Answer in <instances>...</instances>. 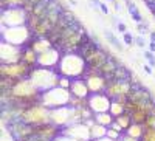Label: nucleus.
Instances as JSON below:
<instances>
[{"mask_svg":"<svg viewBox=\"0 0 155 141\" xmlns=\"http://www.w3.org/2000/svg\"><path fill=\"white\" fill-rule=\"evenodd\" d=\"M140 141H155V129H146Z\"/></svg>","mask_w":155,"mask_h":141,"instance_id":"nucleus-33","label":"nucleus"},{"mask_svg":"<svg viewBox=\"0 0 155 141\" xmlns=\"http://www.w3.org/2000/svg\"><path fill=\"white\" fill-rule=\"evenodd\" d=\"M33 33L27 25L22 27H2V41L16 47H25L33 39Z\"/></svg>","mask_w":155,"mask_h":141,"instance_id":"nucleus-4","label":"nucleus"},{"mask_svg":"<svg viewBox=\"0 0 155 141\" xmlns=\"http://www.w3.org/2000/svg\"><path fill=\"white\" fill-rule=\"evenodd\" d=\"M37 59H39V54L30 47V45H25L22 48V56H20V61L23 64H27L28 67L31 68H36L37 67Z\"/></svg>","mask_w":155,"mask_h":141,"instance_id":"nucleus-20","label":"nucleus"},{"mask_svg":"<svg viewBox=\"0 0 155 141\" xmlns=\"http://www.w3.org/2000/svg\"><path fill=\"white\" fill-rule=\"evenodd\" d=\"M50 120L53 124L64 129L65 126L70 124V107H61V109H53L50 112Z\"/></svg>","mask_w":155,"mask_h":141,"instance_id":"nucleus-17","label":"nucleus"},{"mask_svg":"<svg viewBox=\"0 0 155 141\" xmlns=\"http://www.w3.org/2000/svg\"><path fill=\"white\" fill-rule=\"evenodd\" d=\"M107 129H109V127L95 123L92 127H90V138H92V139H98V138L107 136ZM92 139H90V141H92Z\"/></svg>","mask_w":155,"mask_h":141,"instance_id":"nucleus-22","label":"nucleus"},{"mask_svg":"<svg viewBox=\"0 0 155 141\" xmlns=\"http://www.w3.org/2000/svg\"><path fill=\"white\" fill-rule=\"evenodd\" d=\"M123 135H124V133H121V132H118V130L112 129V127H109V129H107V136H109L110 139H113V141L121 139V138H123Z\"/></svg>","mask_w":155,"mask_h":141,"instance_id":"nucleus-32","label":"nucleus"},{"mask_svg":"<svg viewBox=\"0 0 155 141\" xmlns=\"http://www.w3.org/2000/svg\"><path fill=\"white\" fill-rule=\"evenodd\" d=\"M118 141H123V139H118Z\"/></svg>","mask_w":155,"mask_h":141,"instance_id":"nucleus-48","label":"nucleus"},{"mask_svg":"<svg viewBox=\"0 0 155 141\" xmlns=\"http://www.w3.org/2000/svg\"><path fill=\"white\" fill-rule=\"evenodd\" d=\"M126 5H127V11H129V14H130V17H132V19H134L137 23L144 22V17L141 16L140 9L137 8V5L132 2V0H126Z\"/></svg>","mask_w":155,"mask_h":141,"instance_id":"nucleus-25","label":"nucleus"},{"mask_svg":"<svg viewBox=\"0 0 155 141\" xmlns=\"http://www.w3.org/2000/svg\"><path fill=\"white\" fill-rule=\"evenodd\" d=\"M116 30H118V33H127V27H126V23H123V22H120L118 23V27H116Z\"/></svg>","mask_w":155,"mask_h":141,"instance_id":"nucleus-40","label":"nucleus"},{"mask_svg":"<svg viewBox=\"0 0 155 141\" xmlns=\"http://www.w3.org/2000/svg\"><path fill=\"white\" fill-rule=\"evenodd\" d=\"M70 93L71 96H76V98H88L90 95V90L87 87V82L84 78H79V79H73L71 82V87H70Z\"/></svg>","mask_w":155,"mask_h":141,"instance_id":"nucleus-18","label":"nucleus"},{"mask_svg":"<svg viewBox=\"0 0 155 141\" xmlns=\"http://www.w3.org/2000/svg\"><path fill=\"white\" fill-rule=\"evenodd\" d=\"M54 141H79V139H74V138H70V136H65V135H59Z\"/></svg>","mask_w":155,"mask_h":141,"instance_id":"nucleus-38","label":"nucleus"},{"mask_svg":"<svg viewBox=\"0 0 155 141\" xmlns=\"http://www.w3.org/2000/svg\"><path fill=\"white\" fill-rule=\"evenodd\" d=\"M58 73L70 79L84 78L87 73V62L79 53H64L58 65Z\"/></svg>","mask_w":155,"mask_h":141,"instance_id":"nucleus-2","label":"nucleus"},{"mask_svg":"<svg viewBox=\"0 0 155 141\" xmlns=\"http://www.w3.org/2000/svg\"><path fill=\"white\" fill-rule=\"evenodd\" d=\"M110 115L113 118H118L120 115H124L126 113V104H121L118 101H112V106H110Z\"/></svg>","mask_w":155,"mask_h":141,"instance_id":"nucleus-27","label":"nucleus"},{"mask_svg":"<svg viewBox=\"0 0 155 141\" xmlns=\"http://www.w3.org/2000/svg\"><path fill=\"white\" fill-rule=\"evenodd\" d=\"M92 141H113V139H110L109 136H104V138H98V139H92Z\"/></svg>","mask_w":155,"mask_h":141,"instance_id":"nucleus-46","label":"nucleus"},{"mask_svg":"<svg viewBox=\"0 0 155 141\" xmlns=\"http://www.w3.org/2000/svg\"><path fill=\"white\" fill-rule=\"evenodd\" d=\"M144 59L149 62V65L150 67H155V56H153V53H152V51H144Z\"/></svg>","mask_w":155,"mask_h":141,"instance_id":"nucleus-36","label":"nucleus"},{"mask_svg":"<svg viewBox=\"0 0 155 141\" xmlns=\"http://www.w3.org/2000/svg\"><path fill=\"white\" fill-rule=\"evenodd\" d=\"M144 129H155V115H149L146 118V121L143 123Z\"/></svg>","mask_w":155,"mask_h":141,"instance_id":"nucleus-34","label":"nucleus"},{"mask_svg":"<svg viewBox=\"0 0 155 141\" xmlns=\"http://www.w3.org/2000/svg\"><path fill=\"white\" fill-rule=\"evenodd\" d=\"M37 54H42V53H45L47 50H50V48H53L54 45L50 42V39L48 37H33L31 39V42L28 44Z\"/></svg>","mask_w":155,"mask_h":141,"instance_id":"nucleus-21","label":"nucleus"},{"mask_svg":"<svg viewBox=\"0 0 155 141\" xmlns=\"http://www.w3.org/2000/svg\"><path fill=\"white\" fill-rule=\"evenodd\" d=\"M99 11L102 12V14H106V16L109 14V8H107V5H106L104 2H101V3H99Z\"/></svg>","mask_w":155,"mask_h":141,"instance_id":"nucleus-39","label":"nucleus"},{"mask_svg":"<svg viewBox=\"0 0 155 141\" xmlns=\"http://www.w3.org/2000/svg\"><path fill=\"white\" fill-rule=\"evenodd\" d=\"M71 82H73V79L67 78V76H61V78H59V85H58V87H62V88H65V90H70Z\"/></svg>","mask_w":155,"mask_h":141,"instance_id":"nucleus-31","label":"nucleus"},{"mask_svg":"<svg viewBox=\"0 0 155 141\" xmlns=\"http://www.w3.org/2000/svg\"><path fill=\"white\" fill-rule=\"evenodd\" d=\"M120 61H116L113 56H110L104 64H102V67L99 68V73L104 76V78L107 79V81H110V79H113V74H115V71L118 70V67H120Z\"/></svg>","mask_w":155,"mask_h":141,"instance_id":"nucleus-19","label":"nucleus"},{"mask_svg":"<svg viewBox=\"0 0 155 141\" xmlns=\"http://www.w3.org/2000/svg\"><path fill=\"white\" fill-rule=\"evenodd\" d=\"M22 48L23 47H16L12 44L3 42L0 44V61L2 64H16L20 62V56H22Z\"/></svg>","mask_w":155,"mask_h":141,"instance_id":"nucleus-13","label":"nucleus"},{"mask_svg":"<svg viewBox=\"0 0 155 141\" xmlns=\"http://www.w3.org/2000/svg\"><path fill=\"white\" fill-rule=\"evenodd\" d=\"M121 139H123V141H140L138 138H132V136H129V135H126V133L123 135V138H121Z\"/></svg>","mask_w":155,"mask_h":141,"instance_id":"nucleus-42","label":"nucleus"},{"mask_svg":"<svg viewBox=\"0 0 155 141\" xmlns=\"http://www.w3.org/2000/svg\"><path fill=\"white\" fill-rule=\"evenodd\" d=\"M84 79L87 82V87L92 95H96V93H106V88H107V79L102 76L99 71L96 73H85Z\"/></svg>","mask_w":155,"mask_h":141,"instance_id":"nucleus-14","label":"nucleus"},{"mask_svg":"<svg viewBox=\"0 0 155 141\" xmlns=\"http://www.w3.org/2000/svg\"><path fill=\"white\" fill-rule=\"evenodd\" d=\"M85 34H87V31L79 23V20H74L64 30L59 42L54 47L59 48L62 53H79Z\"/></svg>","mask_w":155,"mask_h":141,"instance_id":"nucleus-1","label":"nucleus"},{"mask_svg":"<svg viewBox=\"0 0 155 141\" xmlns=\"http://www.w3.org/2000/svg\"><path fill=\"white\" fill-rule=\"evenodd\" d=\"M62 51L56 47L53 48H50L47 50L45 53L42 54H39V59H37V67H42V68H53L56 70L58 65H59V62L62 59Z\"/></svg>","mask_w":155,"mask_h":141,"instance_id":"nucleus-10","label":"nucleus"},{"mask_svg":"<svg viewBox=\"0 0 155 141\" xmlns=\"http://www.w3.org/2000/svg\"><path fill=\"white\" fill-rule=\"evenodd\" d=\"M59 78H61V74L58 73V70L42 68V67L33 68V71L30 74V79L39 88V92H41V93L50 90V88L58 87L59 85Z\"/></svg>","mask_w":155,"mask_h":141,"instance_id":"nucleus-3","label":"nucleus"},{"mask_svg":"<svg viewBox=\"0 0 155 141\" xmlns=\"http://www.w3.org/2000/svg\"><path fill=\"white\" fill-rule=\"evenodd\" d=\"M110 106H112V99L106 93H96L88 96V107L93 110V113L109 112Z\"/></svg>","mask_w":155,"mask_h":141,"instance_id":"nucleus-15","label":"nucleus"},{"mask_svg":"<svg viewBox=\"0 0 155 141\" xmlns=\"http://www.w3.org/2000/svg\"><path fill=\"white\" fill-rule=\"evenodd\" d=\"M149 51L155 53V42H149Z\"/></svg>","mask_w":155,"mask_h":141,"instance_id":"nucleus-45","label":"nucleus"},{"mask_svg":"<svg viewBox=\"0 0 155 141\" xmlns=\"http://www.w3.org/2000/svg\"><path fill=\"white\" fill-rule=\"evenodd\" d=\"M71 99L70 90H65L62 87H54L42 93L41 102L50 110L53 109H61V107H68V102Z\"/></svg>","mask_w":155,"mask_h":141,"instance_id":"nucleus-5","label":"nucleus"},{"mask_svg":"<svg viewBox=\"0 0 155 141\" xmlns=\"http://www.w3.org/2000/svg\"><path fill=\"white\" fill-rule=\"evenodd\" d=\"M95 123L101 124V126H106V127H110L115 121V118L110 115V112H102V113H95V116H93Z\"/></svg>","mask_w":155,"mask_h":141,"instance_id":"nucleus-24","label":"nucleus"},{"mask_svg":"<svg viewBox=\"0 0 155 141\" xmlns=\"http://www.w3.org/2000/svg\"><path fill=\"white\" fill-rule=\"evenodd\" d=\"M149 39L150 42H155V31H149Z\"/></svg>","mask_w":155,"mask_h":141,"instance_id":"nucleus-44","label":"nucleus"},{"mask_svg":"<svg viewBox=\"0 0 155 141\" xmlns=\"http://www.w3.org/2000/svg\"><path fill=\"white\" fill-rule=\"evenodd\" d=\"M102 34H104L106 41H107L113 48H116L118 51H121V53H123V51H124V45L120 42V39L115 36V33H113V31H110V30H104V33H102Z\"/></svg>","mask_w":155,"mask_h":141,"instance_id":"nucleus-23","label":"nucleus"},{"mask_svg":"<svg viewBox=\"0 0 155 141\" xmlns=\"http://www.w3.org/2000/svg\"><path fill=\"white\" fill-rule=\"evenodd\" d=\"M33 68L28 67L27 64L16 62V64H2L0 65V78H9L14 81H20L25 78H30Z\"/></svg>","mask_w":155,"mask_h":141,"instance_id":"nucleus-7","label":"nucleus"},{"mask_svg":"<svg viewBox=\"0 0 155 141\" xmlns=\"http://www.w3.org/2000/svg\"><path fill=\"white\" fill-rule=\"evenodd\" d=\"M135 45H137L138 48H144V47H146L144 37H143V36H137V37H135Z\"/></svg>","mask_w":155,"mask_h":141,"instance_id":"nucleus-37","label":"nucleus"},{"mask_svg":"<svg viewBox=\"0 0 155 141\" xmlns=\"http://www.w3.org/2000/svg\"><path fill=\"white\" fill-rule=\"evenodd\" d=\"M50 109H47L42 102H37L34 106H30L23 110L20 120L23 123H27L30 126H42V124H47V123H51L50 120Z\"/></svg>","mask_w":155,"mask_h":141,"instance_id":"nucleus-6","label":"nucleus"},{"mask_svg":"<svg viewBox=\"0 0 155 141\" xmlns=\"http://www.w3.org/2000/svg\"><path fill=\"white\" fill-rule=\"evenodd\" d=\"M109 2H112V3H113V2H115V0H109Z\"/></svg>","mask_w":155,"mask_h":141,"instance_id":"nucleus-47","label":"nucleus"},{"mask_svg":"<svg viewBox=\"0 0 155 141\" xmlns=\"http://www.w3.org/2000/svg\"><path fill=\"white\" fill-rule=\"evenodd\" d=\"M115 123L126 132L129 127L132 126V118H130V115H129V113H124V115H120L118 118H115Z\"/></svg>","mask_w":155,"mask_h":141,"instance_id":"nucleus-28","label":"nucleus"},{"mask_svg":"<svg viewBox=\"0 0 155 141\" xmlns=\"http://www.w3.org/2000/svg\"><path fill=\"white\" fill-rule=\"evenodd\" d=\"M144 126L143 124H137V123H132V126L129 127V129L124 132L126 135H129V136H132V138H138V139H141V136H143V133H144Z\"/></svg>","mask_w":155,"mask_h":141,"instance_id":"nucleus-26","label":"nucleus"},{"mask_svg":"<svg viewBox=\"0 0 155 141\" xmlns=\"http://www.w3.org/2000/svg\"><path fill=\"white\" fill-rule=\"evenodd\" d=\"M110 127H112V129H115V130H118V132H121V133H124V130H123V129H121V127H120L118 124H116L115 121H113V124H112Z\"/></svg>","mask_w":155,"mask_h":141,"instance_id":"nucleus-43","label":"nucleus"},{"mask_svg":"<svg viewBox=\"0 0 155 141\" xmlns=\"http://www.w3.org/2000/svg\"><path fill=\"white\" fill-rule=\"evenodd\" d=\"M132 92V84L130 81H116V79H110L107 82V88H106V95L113 101L120 96H129V93Z\"/></svg>","mask_w":155,"mask_h":141,"instance_id":"nucleus-11","label":"nucleus"},{"mask_svg":"<svg viewBox=\"0 0 155 141\" xmlns=\"http://www.w3.org/2000/svg\"><path fill=\"white\" fill-rule=\"evenodd\" d=\"M62 135L74 138V139H79V141H90V127L85 123H79V124H70L65 126L64 129L61 130Z\"/></svg>","mask_w":155,"mask_h":141,"instance_id":"nucleus-12","label":"nucleus"},{"mask_svg":"<svg viewBox=\"0 0 155 141\" xmlns=\"http://www.w3.org/2000/svg\"><path fill=\"white\" fill-rule=\"evenodd\" d=\"M61 127H58L56 124L53 123H47V124H42V126H37L34 127V135L42 138V139H47V141H54L59 135H61Z\"/></svg>","mask_w":155,"mask_h":141,"instance_id":"nucleus-16","label":"nucleus"},{"mask_svg":"<svg viewBox=\"0 0 155 141\" xmlns=\"http://www.w3.org/2000/svg\"><path fill=\"white\" fill-rule=\"evenodd\" d=\"M25 3H27V0H0L2 9H6V8H23Z\"/></svg>","mask_w":155,"mask_h":141,"instance_id":"nucleus-29","label":"nucleus"},{"mask_svg":"<svg viewBox=\"0 0 155 141\" xmlns=\"http://www.w3.org/2000/svg\"><path fill=\"white\" fill-rule=\"evenodd\" d=\"M28 22V12L23 8L2 9V27H22Z\"/></svg>","mask_w":155,"mask_h":141,"instance_id":"nucleus-8","label":"nucleus"},{"mask_svg":"<svg viewBox=\"0 0 155 141\" xmlns=\"http://www.w3.org/2000/svg\"><path fill=\"white\" fill-rule=\"evenodd\" d=\"M123 42H124L127 47H130V45H134V44H135V37L127 31V33H124V34H123Z\"/></svg>","mask_w":155,"mask_h":141,"instance_id":"nucleus-35","label":"nucleus"},{"mask_svg":"<svg viewBox=\"0 0 155 141\" xmlns=\"http://www.w3.org/2000/svg\"><path fill=\"white\" fill-rule=\"evenodd\" d=\"M88 106V98H76V96H71L70 102H68V107L71 109H82V107H87Z\"/></svg>","mask_w":155,"mask_h":141,"instance_id":"nucleus-30","label":"nucleus"},{"mask_svg":"<svg viewBox=\"0 0 155 141\" xmlns=\"http://www.w3.org/2000/svg\"><path fill=\"white\" fill-rule=\"evenodd\" d=\"M143 70H144L147 74H152V73H153V71H152V67L149 65V64H144V65H143Z\"/></svg>","mask_w":155,"mask_h":141,"instance_id":"nucleus-41","label":"nucleus"},{"mask_svg":"<svg viewBox=\"0 0 155 141\" xmlns=\"http://www.w3.org/2000/svg\"><path fill=\"white\" fill-rule=\"evenodd\" d=\"M9 135L14 138V141H27L34 135V126L23 123L22 120H14L11 124L6 126Z\"/></svg>","mask_w":155,"mask_h":141,"instance_id":"nucleus-9","label":"nucleus"}]
</instances>
